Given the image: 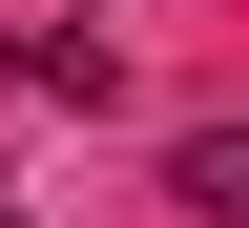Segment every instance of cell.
<instances>
[{"mask_svg": "<svg viewBox=\"0 0 249 228\" xmlns=\"http://www.w3.org/2000/svg\"><path fill=\"white\" fill-rule=\"evenodd\" d=\"M166 208L187 228H249V124H187V145H166Z\"/></svg>", "mask_w": 249, "mask_h": 228, "instance_id": "1", "label": "cell"}, {"mask_svg": "<svg viewBox=\"0 0 249 228\" xmlns=\"http://www.w3.org/2000/svg\"><path fill=\"white\" fill-rule=\"evenodd\" d=\"M0 228H21V208H0Z\"/></svg>", "mask_w": 249, "mask_h": 228, "instance_id": "2", "label": "cell"}]
</instances>
